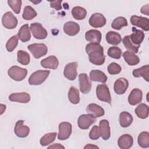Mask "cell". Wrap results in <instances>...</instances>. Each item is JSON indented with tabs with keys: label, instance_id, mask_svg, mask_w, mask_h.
I'll return each mask as SVG.
<instances>
[{
	"label": "cell",
	"instance_id": "obj_1",
	"mask_svg": "<svg viewBox=\"0 0 149 149\" xmlns=\"http://www.w3.org/2000/svg\"><path fill=\"white\" fill-rule=\"evenodd\" d=\"M85 49L91 63L96 65H101L104 63L105 56L104 54V48L100 44H87Z\"/></svg>",
	"mask_w": 149,
	"mask_h": 149
},
{
	"label": "cell",
	"instance_id": "obj_2",
	"mask_svg": "<svg viewBox=\"0 0 149 149\" xmlns=\"http://www.w3.org/2000/svg\"><path fill=\"white\" fill-rule=\"evenodd\" d=\"M50 71L48 70H38L33 73L29 79V83L30 85L37 86L42 84L48 77Z\"/></svg>",
	"mask_w": 149,
	"mask_h": 149
},
{
	"label": "cell",
	"instance_id": "obj_3",
	"mask_svg": "<svg viewBox=\"0 0 149 149\" xmlns=\"http://www.w3.org/2000/svg\"><path fill=\"white\" fill-rule=\"evenodd\" d=\"M27 48L32 54L33 56L37 59L45 55L48 52L47 45L43 43H34L30 44L28 45Z\"/></svg>",
	"mask_w": 149,
	"mask_h": 149
},
{
	"label": "cell",
	"instance_id": "obj_4",
	"mask_svg": "<svg viewBox=\"0 0 149 149\" xmlns=\"http://www.w3.org/2000/svg\"><path fill=\"white\" fill-rule=\"evenodd\" d=\"M27 70L17 66H13L10 68L8 71L9 76L16 81H22L27 76Z\"/></svg>",
	"mask_w": 149,
	"mask_h": 149
},
{
	"label": "cell",
	"instance_id": "obj_5",
	"mask_svg": "<svg viewBox=\"0 0 149 149\" xmlns=\"http://www.w3.org/2000/svg\"><path fill=\"white\" fill-rule=\"evenodd\" d=\"M96 94L98 100L111 104V97L108 87L105 84H98L96 88Z\"/></svg>",
	"mask_w": 149,
	"mask_h": 149
},
{
	"label": "cell",
	"instance_id": "obj_6",
	"mask_svg": "<svg viewBox=\"0 0 149 149\" xmlns=\"http://www.w3.org/2000/svg\"><path fill=\"white\" fill-rule=\"evenodd\" d=\"M30 29L33 37L39 40L45 39L48 35L47 30L39 23H31L30 24Z\"/></svg>",
	"mask_w": 149,
	"mask_h": 149
},
{
	"label": "cell",
	"instance_id": "obj_7",
	"mask_svg": "<svg viewBox=\"0 0 149 149\" xmlns=\"http://www.w3.org/2000/svg\"><path fill=\"white\" fill-rule=\"evenodd\" d=\"M2 23L7 29H13L17 25V19L12 12H6L2 16Z\"/></svg>",
	"mask_w": 149,
	"mask_h": 149
},
{
	"label": "cell",
	"instance_id": "obj_8",
	"mask_svg": "<svg viewBox=\"0 0 149 149\" xmlns=\"http://www.w3.org/2000/svg\"><path fill=\"white\" fill-rule=\"evenodd\" d=\"M96 119L91 114L81 115L77 120V125L81 129H87L93 123H95Z\"/></svg>",
	"mask_w": 149,
	"mask_h": 149
},
{
	"label": "cell",
	"instance_id": "obj_9",
	"mask_svg": "<svg viewBox=\"0 0 149 149\" xmlns=\"http://www.w3.org/2000/svg\"><path fill=\"white\" fill-rule=\"evenodd\" d=\"M72 133V125L69 122H63L59 125L58 139L60 140L68 139Z\"/></svg>",
	"mask_w": 149,
	"mask_h": 149
},
{
	"label": "cell",
	"instance_id": "obj_10",
	"mask_svg": "<svg viewBox=\"0 0 149 149\" xmlns=\"http://www.w3.org/2000/svg\"><path fill=\"white\" fill-rule=\"evenodd\" d=\"M130 20L132 25L141 28L146 31L149 30V20L148 18L133 15L131 16Z\"/></svg>",
	"mask_w": 149,
	"mask_h": 149
},
{
	"label": "cell",
	"instance_id": "obj_11",
	"mask_svg": "<svg viewBox=\"0 0 149 149\" xmlns=\"http://www.w3.org/2000/svg\"><path fill=\"white\" fill-rule=\"evenodd\" d=\"M78 64L76 62H73L68 63L64 69L63 75L69 80H74L77 75V68Z\"/></svg>",
	"mask_w": 149,
	"mask_h": 149
},
{
	"label": "cell",
	"instance_id": "obj_12",
	"mask_svg": "<svg viewBox=\"0 0 149 149\" xmlns=\"http://www.w3.org/2000/svg\"><path fill=\"white\" fill-rule=\"evenodd\" d=\"M80 90L83 94H88L91 88V82L86 73H80L79 75Z\"/></svg>",
	"mask_w": 149,
	"mask_h": 149
},
{
	"label": "cell",
	"instance_id": "obj_13",
	"mask_svg": "<svg viewBox=\"0 0 149 149\" xmlns=\"http://www.w3.org/2000/svg\"><path fill=\"white\" fill-rule=\"evenodd\" d=\"M107 20L104 16L100 13L93 14L89 19L90 25L94 28H99L104 26Z\"/></svg>",
	"mask_w": 149,
	"mask_h": 149
},
{
	"label": "cell",
	"instance_id": "obj_14",
	"mask_svg": "<svg viewBox=\"0 0 149 149\" xmlns=\"http://www.w3.org/2000/svg\"><path fill=\"white\" fill-rule=\"evenodd\" d=\"M24 120H19L16 123L14 132L15 134L20 138H24L27 137L30 132V128L23 125Z\"/></svg>",
	"mask_w": 149,
	"mask_h": 149
},
{
	"label": "cell",
	"instance_id": "obj_15",
	"mask_svg": "<svg viewBox=\"0 0 149 149\" xmlns=\"http://www.w3.org/2000/svg\"><path fill=\"white\" fill-rule=\"evenodd\" d=\"M129 86V82L125 78L120 77L117 79L113 86L115 92L119 95L123 94L127 90Z\"/></svg>",
	"mask_w": 149,
	"mask_h": 149
},
{
	"label": "cell",
	"instance_id": "obj_16",
	"mask_svg": "<svg viewBox=\"0 0 149 149\" xmlns=\"http://www.w3.org/2000/svg\"><path fill=\"white\" fill-rule=\"evenodd\" d=\"M63 31L68 36H74L78 34L80 31L79 25L73 21L66 22L63 25Z\"/></svg>",
	"mask_w": 149,
	"mask_h": 149
},
{
	"label": "cell",
	"instance_id": "obj_17",
	"mask_svg": "<svg viewBox=\"0 0 149 149\" xmlns=\"http://www.w3.org/2000/svg\"><path fill=\"white\" fill-rule=\"evenodd\" d=\"M143 93L137 88L133 89L128 97V102L131 105H135L141 102Z\"/></svg>",
	"mask_w": 149,
	"mask_h": 149
},
{
	"label": "cell",
	"instance_id": "obj_18",
	"mask_svg": "<svg viewBox=\"0 0 149 149\" xmlns=\"http://www.w3.org/2000/svg\"><path fill=\"white\" fill-rule=\"evenodd\" d=\"M40 63L44 68L56 69L59 65V61L55 56L51 55L41 60Z\"/></svg>",
	"mask_w": 149,
	"mask_h": 149
},
{
	"label": "cell",
	"instance_id": "obj_19",
	"mask_svg": "<svg viewBox=\"0 0 149 149\" xmlns=\"http://www.w3.org/2000/svg\"><path fill=\"white\" fill-rule=\"evenodd\" d=\"M98 129H99L100 136H101L103 140H107L109 139L111 136L110 127H109V122L107 120L102 119L100 120Z\"/></svg>",
	"mask_w": 149,
	"mask_h": 149
},
{
	"label": "cell",
	"instance_id": "obj_20",
	"mask_svg": "<svg viewBox=\"0 0 149 149\" xmlns=\"http://www.w3.org/2000/svg\"><path fill=\"white\" fill-rule=\"evenodd\" d=\"M9 100L12 102L28 103L30 101V95L25 92L12 93L9 96Z\"/></svg>",
	"mask_w": 149,
	"mask_h": 149
},
{
	"label": "cell",
	"instance_id": "obj_21",
	"mask_svg": "<svg viewBox=\"0 0 149 149\" xmlns=\"http://www.w3.org/2000/svg\"><path fill=\"white\" fill-rule=\"evenodd\" d=\"M133 143V139L129 134H124L119 137L118 140V144L122 149L130 148Z\"/></svg>",
	"mask_w": 149,
	"mask_h": 149
},
{
	"label": "cell",
	"instance_id": "obj_22",
	"mask_svg": "<svg viewBox=\"0 0 149 149\" xmlns=\"http://www.w3.org/2000/svg\"><path fill=\"white\" fill-rule=\"evenodd\" d=\"M101 33L97 30H90L85 34L86 40L90 43L99 44L101 40Z\"/></svg>",
	"mask_w": 149,
	"mask_h": 149
},
{
	"label": "cell",
	"instance_id": "obj_23",
	"mask_svg": "<svg viewBox=\"0 0 149 149\" xmlns=\"http://www.w3.org/2000/svg\"><path fill=\"white\" fill-rule=\"evenodd\" d=\"M86 111L88 113L92 115L95 118H99L104 115V109L100 105L91 103L86 107Z\"/></svg>",
	"mask_w": 149,
	"mask_h": 149
},
{
	"label": "cell",
	"instance_id": "obj_24",
	"mask_svg": "<svg viewBox=\"0 0 149 149\" xmlns=\"http://www.w3.org/2000/svg\"><path fill=\"white\" fill-rule=\"evenodd\" d=\"M133 33L130 35V38L132 43L136 45H140L144 38V33L142 30L132 27Z\"/></svg>",
	"mask_w": 149,
	"mask_h": 149
},
{
	"label": "cell",
	"instance_id": "obj_25",
	"mask_svg": "<svg viewBox=\"0 0 149 149\" xmlns=\"http://www.w3.org/2000/svg\"><path fill=\"white\" fill-rule=\"evenodd\" d=\"M90 78L91 81L102 83H105L108 79L106 74L100 70H92L90 73Z\"/></svg>",
	"mask_w": 149,
	"mask_h": 149
},
{
	"label": "cell",
	"instance_id": "obj_26",
	"mask_svg": "<svg viewBox=\"0 0 149 149\" xmlns=\"http://www.w3.org/2000/svg\"><path fill=\"white\" fill-rule=\"evenodd\" d=\"M133 120V119L132 115L127 112H122L119 115V122L122 127H129L132 124Z\"/></svg>",
	"mask_w": 149,
	"mask_h": 149
},
{
	"label": "cell",
	"instance_id": "obj_27",
	"mask_svg": "<svg viewBox=\"0 0 149 149\" xmlns=\"http://www.w3.org/2000/svg\"><path fill=\"white\" fill-rule=\"evenodd\" d=\"M18 37L22 42H26L30 40L31 34L28 24H25L21 26L18 31Z\"/></svg>",
	"mask_w": 149,
	"mask_h": 149
},
{
	"label": "cell",
	"instance_id": "obj_28",
	"mask_svg": "<svg viewBox=\"0 0 149 149\" xmlns=\"http://www.w3.org/2000/svg\"><path fill=\"white\" fill-rule=\"evenodd\" d=\"M105 38L108 44L115 45L119 44L122 41L120 35L118 33L113 31H108L106 34Z\"/></svg>",
	"mask_w": 149,
	"mask_h": 149
},
{
	"label": "cell",
	"instance_id": "obj_29",
	"mask_svg": "<svg viewBox=\"0 0 149 149\" xmlns=\"http://www.w3.org/2000/svg\"><path fill=\"white\" fill-rule=\"evenodd\" d=\"M125 62L130 66L137 65L140 62V59L134 53L130 51H125L123 54Z\"/></svg>",
	"mask_w": 149,
	"mask_h": 149
},
{
	"label": "cell",
	"instance_id": "obj_30",
	"mask_svg": "<svg viewBox=\"0 0 149 149\" xmlns=\"http://www.w3.org/2000/svg\"><path fill=\"white\" fill-rule=\"evenodd\" d=\"M133 76L134 77H143L144 79L148 82L149 76V65H146L140 68L133 70Z\"/></svg>",
	"mask_w": 149,
	"mask_h": 149
},
{
	"label": "cell",
	"instance_id": "obj_31",
	"mask_svg": "<svg viewBox=\"0 0 149 149\" xmlns=\"http://www.w3.org/2000/svg\"><path fill=\"white\" fill-rule=\"evenodd\" d=\"M72 15L76 20H81L86 17L87 11L83 7L74 6L72 10Z\"/></svg>",
	"mask_w": 149,
	"mask_h": 149
},
{
	"label": "cell",
	"instance_id": "obj_32",
	"mask_svg": "<svg viewBox=\"0 0 149 149\" xmlns=\"http://www.w3.org/2000/svg\"><path fill=\"white\" fill-rule=\"evenodd\" d=\"M136 115L141 119H146L148 116V107L146 104H140L134 110Z\"/></svg>",
	"mask_w": 149,
	"mask_h": 149
},
{
	"label": "cell",
	"instance_id": "obj_33",
	"mask_svg": "<svg viewBox=\"0 0 149 149\" xmlns=\"http://www.w3.org/2000/svg\"><path fill=\"white\" fill-rule=\"evenodd\" d=\"M68 98L69 101L73 104H77L80 101L79 90L74 87L72 86L68 91Z\"/></svg>",
	"mask_w": 149,
	"mask_h": 149
},
{
	"label": "cell",
	"instance_id": "obj_34",
	"mask_svg": "<svg viewBox=\"0 0 149 149\" xmlns=\"http://www.w3.org/2000/svg\"><path fill=\"white\" fill-rule=\"evenodd\" d=\"M122 41L125 48L129 50V51L132 52L135 54L138 52L140 45H136L133 44L130 40V36H125L122 40Z\"/></svg>",
	"mask_w": 149,
	"mask_h": 149
},
{
	"label": "cell",
	"instance_id": "obj_35",
	"mask_svg": "<svg viewBox=\"0 0 149 149\" xmlns=\"http://www.w3.org/2000/svg\"><path fill=\"white\" fill-rule=\"evenodd\" d=\"M138 144L142 148L149 147V133L148 132H142L138 136Z\"/></svg>",
	"mask_w": 149,
	"mask_h": 149
},
{
	"label": "cell",
	"instance_id": "obj_36",
	"mask_svg": "<svg viewBox=\"0 0 149 149\" xmlns=\"http://www.w3.org/2000/svg\"><path fill=\"white\" fill-rule=\"evenodd\" d=\"M17 62L23 65H27L30 63V55L25 51L19 50L17 52Z\"/></svg>",
	"mask_w": 149,
	"mask_h": 149
},
{
	"label": "cell",
	"instance_id": "obj_37",
	"mask_svg": "<svg viewBox=\"0 0 149 149\" xmlns=\"http://www.w3.org/2000/svg\"><path fill=\"white\" fill-rule=\"evenodd\" d=\"M57 135L56 132L48 133L44 135L40 139V143L42 146H46L52 143Z\"/></svg>",
	"mask_w": 149,
	"mask_h": 149
},
{
	"label": "cell",
	"instance_id": "obj_38",
	"mask_svg": "<svg viewBox=\"0 0 149 149\" xmlns=\"http://www.w3.org/2000/svg\"><path fill=\"white\" fill-rule=\"evenodd\" d=\"M127 26V22L125 17L119 16L115 18L111 24V27L115 30H120L123 27Z\"/></svg>",
	"mask_w": 149,
	"mask_h": 149
},
{
	"label": "cell",
	"instance_id": "obj_39",
	"mask_svg": "<svg viewBox=\"0 0 149 149\" xmlns=\"http://www.w3.org/2000/svg\"><path fill=\"white\" fill-rule=\"evenodd\" d=\"M37 15L36 10L31 6L28 5L24 8L22 17L26 20H30L34 18Z\"/></svg>",
	"mask_w": 149,
	"mask_h": 149
},
{
	"label": "cell",
	"instance_id": "obj_40",
	"mask_svg": "<svg viewBox=\"0 0 149 149\" xmlns=\"http://www.w3.org/2000/svg\"><path fill=\"white\" fill-rule=\"evenodd\" d=\"M18 35H15L11 37L6 42V48L8 51L12 52L17 47L18 44Z\"/></svg>",
	"mask_w": 149,
	"mask_h": 149
},
{
	"label": "cell",
	"instance_id": "obj_41",
	"mask_svg": "<svg viewBox=\"0 0 149 149\" xmlns=\"http://www.w3.org/2000/svg\"><path fill=\"white\" fill-rule=\"evenodd\" d=\"M108 55L114 59H119L122 55V50L118 47H111L108 50Z\"/></svg>",
	"mask_w": 149,
	"mask_h": 149
},
{
	"label": "cell",
	"instance_id": "obj_42",
	"mask_svg": "<svg viewBox=\"0 0 149 149\" xmlns=\"http://www.w3.org/2000/svg\"><path fill=\"white\" fill-rule=\"evenodd\" d=\"M22 1L21 0H8V3L11 9L16 14H19L20 12Z\"/></svg>",
	"mask_w": 149,
	"mask_h": 149
},
{
	"label": "cell",
	"instance_id": "obj_43",
	"mask_svg": "<svg viewBox=\"0 0 149 149\" xmlns=\"http://www.w3.org/2000/svg\"><path fill=\"white\" fill-rule=\"evenodd\" d=\"M121 70L120 66L115 62L111 63L108 66V72L112 75L119 74L121 72Z\"/></svg>",
	"mask_w": 149,
	"mask_h": 149
},
{
	"label": "cell",
	"instance_id": "obj_44",
	"mask_svg": "<svg viewBox=\"0 0 149 149\" xmlns=\"http://www.w3.org/2000/svg\"><path fill=\"white\" fill-rule=\"evenodd\" d=\"M100 134L99 132V129L98 126L95 125L94 126L92 129H91L90 133H89V137L91 140H97L100 138Z\"/></svg>",
	"mask_w": 149,
	"mask_h": 149
},
{
	"label": "cell",
	"instance_id": "obj_45",
	"mask_svg": "<svg viewBox=\"0 0 149 149\" xmlns=\"http://www.w3.org/2000/svg\"><path fill=\"white\" fill-rule=\"evenodd\" d=\"M50 3V6L52 8H54L56 10H59L62 9L61 6V2L62 1H49Z\"/></svg>",
	"mask_w": 149,
	"mask_h": 149
},
{
	"label": "cell",
	"instance_id": "obj_46",
	"mask_svg": "<svg viewBox=\"0 0 149 149\" xmlns=\"http://www.w3.org/2000/svg\"><path fill=\"white\" fill-rule=\"evenodd\" d=\"M140 12L143 14L149 16V5L146 4V5L143 6L140 9Z\"/></svg>",
	"mask_w": 149,
	"mask_h": 149
},
{
	"label": "cell",
	"instance_id": "obj_47",
	"mask_svg": "<svg viewBox=\"0 0 149 149\" xmlns=\"http://www.w3.org/2000/svg\"><path fill=\"white\" fill-rule=\"evenodd\" d=\"M65 147L59 143H55L48 147V148H64Z\"/></svg>",
	"mask_w": 149,
	"mask_h": 149
},
{
	"label": "cell",
	"instance_id": "obj_48",
	"mask_svg": "<svg viewBox=\"0 0 149 149\" xmlns=\"http://www.w3.org/2000/svg\"><path fill=\"white\" fill-rule=\"evenodd\" d=\"M84 148H98L99 147L98 146H96L92 144H88L86 146H84Z\"/></svg>",
	"mask_w": 149,
	"mask_h": 149
},
{
	"label": "cell",
	"instance_id": "obj_49",
	"mask_svg": "<svg viewBox=\"0 0 149 149\" xmlns=\"http://www.w3.org/2000/svg\"><path fill=\"white\" fill-rule=\"evenodd\" d=\"M6 109V105H3V104H1V114L2 115L3 113V112L5 111Z\"/></svg>",
	"mask_w": 149,
	"mask_h": 149
},
{
	"label": "cell",
	"instance_id": "obj_50",
	"mask_svg": "<svg viewBox=\"0 0 149 149\" xmlns=\"http://www.w3.org/2000/svg\"><path fill=\"white\" fill-rule=\"evenodd\" d=\"M31 2H33V3H35V4H37L38 3H40L41 1H30Z\"/></svg>",
	"mask_w": 149,
	"mask_h": 149
}]
</instances>
